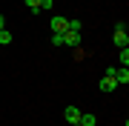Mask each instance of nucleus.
Returning a JSON list of instances; mask_svg holds the SVG:
<instances>
[{"label":"nucleus","mask_w":129,"mask_h":126,"mask_svg":"<svg viewBox=\"0 0 129 126\" xmlns=\"http://www.w3.org/2000/svg\"><path fill=\"white\" fill-rule=\"evenodd\" d=\"M115 83H118V86H126V83H129V69H126V66L115 69Z\"/></svg>","instance_id":"nucleus-5"},{"label":"nucleus","mask_w":129,"mask_h":126,"mask_svg":"<svg viewBox=\"0 0 129 126\" xmlns=\"http://www.w3.org/2000/svg\"><path fill=\"white\" fill-rule=\"evenodd\" d=\"M112 40H115L118 49H126V46H129V34H126V32H115V37H112Z\"/></svg>","instance_id":"nucleus-6"},{"label":"nucleus","mask_w":129,"mask_h":126,"mask_svg":"<svg viewBox=\"0 0 129 126\" xmlns=\"http://www.w3.org/2000/svg\"><path fill=\"white\" fill-rule=\"evenodd\" d=\"M66 29H69V20H66V17H52V32L63 34Z\"/></svg>","instance_id":"nucleus-4"},{"label":"nucleus","mask_w":129,"mask_h":126,"mask_svg":"<svg viewBox=\"0 0 129 126\" xmlns=\"http://www.w3.org/2000/svg\"><path fill=\"white\" fill-rule=\"evenodd\" d=\"M78 43H80V32L66 29V32H63V46H78Z\"/></svg>","instance_id":"nucleus-2"},{"label":"nucleus","mask_w":129,"mask_h":126,"mask_svg":"<svg viewBox=\"0 0 129 126\" xmlns=\"http://www.w3.org/2000/svg\"><path fill=\"white\" fill-rule=\"evenodd\" d=\"M52 43H55V46H63V34H57V32H52Z\"/></svg>","instance_id":"nucleus-11"},{"label":"nucleus","mask_w":129,"mask_h":126,"mask_svg":"<svg viewBox=\"0 0 129 126\" xmlns=\"http://www.w3.org/2000/svg\"><path fill=\"white\" fill-rule=\"evenodd\" d=\"M23 3H26L32 12H37V9H40V0H23Z\"/></svg>","instance_id":"nucleus-10"},{"label":"nucleus","mask_w":129,"mask_h":126,"mask_svg":"<svg viewBox=\"0 0 129 126\" xmlns=\"http://www.w3.org/2000/svg\"><path fill=\"white\" fill-rule=\"evenodd\" d=\"M78 123H80V126H95V123H98V117H95V115H83V112H80V120H78Z\"/></svg>","instance_id":"nucleus-7"},{"label":"nucleus","mask_w":129,"mask_h":126,"mask_svg":"<svg viewBox=\"0 0 129 126\" xmlns=\"http://www.w3.org/2000/svg\"><path fill=\"white\" fill-rule=\"evenodd\" d=\"M0 43H3V46L12 43V32H9V29H0Z\"/></svg>","instance_id":"nucleus-8"},{"label":"nucleus","mask_w":129,"mask_h":126,"mask_svg":"<svg viewBox=\"0 0 129 126\" xmlns=\"http://www.w3.org/2000/svg\"><path fill=\"white\" fill-rule=\"evenodd\" d=\"M63 117L69 120V126L78 123V120H80V109H78V106H66V109H63Z\"/></svg>","instance_id":"nucleus-3"},{"label":"nucleus","mask_w":129,"mask_h":126,"mask_svg":"<svg viewBox=\"0 0 129 126\" xmlns=\"http://www.w3.org/2000/svg\"><path fill=\"white\" fill-rule=\"evenodd\" d=\"M115 89H118V83H115V66H109L103 80H101V92H115Z\"/></svg>","instance_id":"nucleus-1"},{"label":"nucleus","mask_w":129,"mask_h":126,"mask_svg":"<svg viewBox=\"0 0 129 126\" xmlns=\"http://www.w3.org/2000/svg\"><path fill=\"white\" fill-rule=\"evenodd\" d=\"M0 29H3V14H0Z\"/></svg>","instance_id":"nucleus-14"},{"label":"nucleus","mask_w":129,"mask_h":126,"mask_svg":"<svg viewBox=\"0 0 129 126\" xmlns=\"http://www.w3.org/2000/svg\"><path fill=\"white\" fill-rule=\"evenodd\" d=\"M118 63H129V49H120V55H118Z\"/></svg>","instance_id":"nucleus-9"},{"label":"nucleus","mask_w":129,"mask_h":126,"mask_svg":"<svg viewBox=\"0 0 129 126\" xmlns=\"http://www.w3.org/2000/svg\"><path fill=\"white\" fill-rule=\"evenodd\" d=\"M40 9H55V0H40Z\"/></svg>","instance_id":"nucleus-12"},{"label":"nucleus","mask_w":129,"mask_h":126,"mask_svg":"<svg viewBox=\"0 0 129 126\" xmlns=\"http://www.w3.org/2000/svg\"><path fill=\"white\" fill-rule=\"evenodd\" d=\"M72 126H80V123H72Z\"/></svg>","instance_id":"nucleus-15"},{"label":"nucleus","mask_w":129,"mask_h":126,"mask_svg":"<svg viewBox=\"0 0 129 126\" xmlns=\"http://www.w3.org/2000/svg\"><path fill=\"white\" fill-rule=\"evenodd\" d=\"M69 29L72 32H80V20H69Z\"/></svg>","instance_id":"nucleus-13"}]
</instances>
